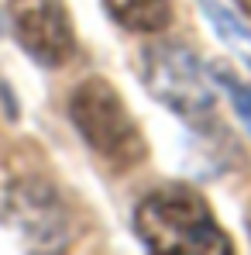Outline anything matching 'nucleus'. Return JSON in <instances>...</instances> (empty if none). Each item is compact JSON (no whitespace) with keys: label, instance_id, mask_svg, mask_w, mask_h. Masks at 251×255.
<instances>
[{"label":"nucleus","instance_id":"nucleus-1","mask_svg":"<svg viewBox=\"0 0 251 255\" xmlns=\"http://www.w3.org/2000/svg\"><path fill=\"white\" fill-rule=\"evenodd\" d=\"M141 242L159 255H227L234 252L227 231L213 221L203 197L186 186H166L145 197L134 211Z\"/></svg>","mask_w":251,"mask_h":255},{"label":"nucleus","instance_id":"nucleus-2","mask_svg":"<svg viewBox=\"0 0 251 255\" xmlns=\"http://www.w3.org/2000/svg\"><path fill=\"white\" fill-rule=\"evenodd\" d=\"M73 125L83 134V141L114 169H131L145 162L148 145L141 138V128L134 125L131 111L124 107L121 93L107 80L89 76L73 90L69 100Z\"/></svg>","mask_w":251,"mask_h":255},{"label":"nucleus","instance_id":"nucleus-3","mask_svg":"<svg viewBox=\"0 0 251 255\" xmlns=\"http://www.w3.org/2000/svg\"><path fill=\"white\" fill-rule=\"evenodd\" d=\"M145 83L182 121L196 128L213 121V90L182 45H152L145 52Z\"/></svg>","mask_w":251,"mask_h":255},{"label":"nucleus","instance_id":"nucleus-4","mask_svg":"<svg viewBox=\"0 0 251 255\" xmlns=\"http://www.w3.org/2000/svg\"><path fill=\"white\" fill-rule=\"evenodd\" d=\"M10 28L38 66H66L76 55V31L59 0H10Z\"/></svg>","mask_w":251,"mask_h":255},{"label":"nucleus","instance_id":"nucleus-5","mask_svg":"<svg viewBox=\"0 0 251 255\" xmlns=\"http://www.w3.org/2000/svg\"><path fill=\"white\" fill-rule=\"evenodd\" d=\"M103 7L127 31H162L172 17L168 0H103Z\"/></svg>","mask_w":251,"mask_h":255},{"label":"nucleus","instance_id":"nucleus-6","mask_svg":"<svg viewBox=\"0 0 251 255\" xmlns=\"http://www.w3.org/2000/svg\"><path fill=\"white\" fill-rule=\"evenodd\" d=\"M203 10H207L213 31H217L224 42L234 45V48L245 52V55H251V31L241 24V21H234V14H227V10H224L220 3H213V0H203Z\"/></svg>","mask_w":251,"mask_h":255},{"label":"nucleus","instance_id":"nucleus-7","mask_svg":"<svg viewBox=\"0 0 251 255\" xmlns=\"http://www.w3.org/2000/svg\"><path fill=\"white\" fill-rule=\"evenodd\" d=\"M217 83L227 90V97H231V104H234V111L241 114V121L251 128V90L248 86H241L234 80V73H227V69H217Z\"/></svg>","mask_w":251,"mask_h":255},{"label":"nucleus","instance_id":"nucleus-8","mask_svg":"<svg viewBox=\"0 0 251 255\" xmlns=\"http://www.w3.org/2000/svg\"><path fill=\"white\" fill-rule=\"evenodd\" d=\"M238 3H241V10H245V14H251V0H238Z\"/></svg>","mask_w":251,"mask_h":255}]
</instances>
